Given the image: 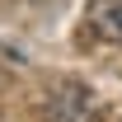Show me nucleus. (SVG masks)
I'll return each mask as SVG.
<instances>
[{"label": "nucleus", "instance_id": "f03ea898", "mask_svg": "<svg viewBox=\"0 0 122 122\" xmlns=\"http://www.w3.org/2000/svg\"><path fill=\"white\" fill-rule=\"evenodd\" d=\"M85 24H89L103 42L122 47V0H89V14H85Z\"/></svg>", "mask_w": 122, "mask_h": 122}, {"label": "nucleus", "instance_id": "f257e3e1", "mask_svg": "<svg viewBox=\"0 0 122 122\" xmlns=\"http://www.w3.org/2000/svg\"><path fill=\"white\" fill-rule=\"evenodd\" d=\"M42 122H99V103L80 80H56L42 99Z\"/></svg>", "mask_w": 122, "mask_h": 122}]
</instances>
